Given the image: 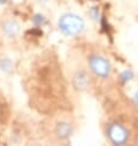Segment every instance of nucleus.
Wrapping results in <instances>:
<instances>
[{
  "mask_svg": "<svg viewBox=\"0 0 138 146\" xmlns=\"http://www.w3.org/2000/svg\"><path fill=\"white\" fill-rule=\"evenodd\" d=\"M104 133L109 143L112 145H126L131 139V130L126 121L119 118L109 119L104 125Z\"/></svg>",
  "mask_w": 138,
  "mask_h": 146,
  "instance_id": "nucleus-1",
  "label": "nucleus"
},
{
  "mask_svg": "<svg viewBox=\"0 0 138 146\" xmlns=\"http://www.w3.org/2000/svg\"><path fill=\"white\" fill-rule=\"evenodd\" d=\"M87 68L91 71L92 76L98 80H108L111 76L112 66L106 56L99 52H91L87 56Z\"/></svg>",
  "mask_w": 138,
  "mask_h": 146,
  "instance_id": "nucleus-2",
  "label": "nucleus"
},
{
  "mask_svg": "<svg viewBox=\"0 0 138 146\" xmlns=\"http://www.w3.org/2000/svg\"><path fill=\"white\" fill-rule=\"evenodd\" d=\"M58 27L62 35L67 37H76L84 30V21L81 16L76 14H64L60 16Z\"/></svg>",
  "mask_w": 138,
  "mask_h": 146,
  "instance_id": "nucleus-3",
  "label": "nucleus"
},
{
  "mask_svg": "<svg viewBox=\"0 0 138 146\" xmlns=\"http://www.w3.org/2000/svg\"><path fill=\"white\" fill-rule=\"evenodd\" d=\"M75 133V123L70 117L59 115V118L53 124V135L59 141H66L74 135Z\"/></svg>",
  "mask_w": 138,
  "mask_h": 146,
  "instance_id": "nucleus-4",
  "label": "nucleus"
},
{
  "mask_svg": "<svg viewBox=\"0 0 138 146\" xmlns=\"http://www.w3.org/2000/svg\"><path fill=\"white\" fill-rule=\"evenodd\" d=\"M92 74L88 70V68H78L71 76V82L76 90L86 91L91 86Z\"/></svg>",
  "mask_w": 138,
  "mask_h": 146,
  "instance_id": "nucleus-5",
  "label": "nucleus"
},
{
  "mask_svg": "<svg viewBox=\"0 0 138 146\" xmlns=\"http://www.w3.org/2000/svg\"><path fill=\"white\" fill-rule=\"evenodd\" d=\"M3 32L5 33V36L10 38H14L18 35L20 32V25L14 20H10V21H6L3 25Z\"/></svg>",
  "mask_w": 138,
  "mask_h": 146,
  "instance_id": "nucleus-6",
  "label": "nucleus"
},
{
  "mask_svg": "<svg viewBox=\"0 0 138 146\" xmlns=\"http://www.w3.org/2000/svg\"><path fill=\"white\" fill-rule=\"evenodd\" d=\"M120 79H122L125 82H127V81H129V80L132 79V72L131 71H125L124 74H121Z\"/></svg>",
  "mask_w": 138,
  "mask_h": 146,
  "instance_id": "nucleus-7",
  "label": "nucleus"
},
{
  "mask_svg": "<svg viewBox=\"0 0 138 146\" xmlns=\"http://www.w3.org/2000/svg\"><path fill=\"white\" fill-rule=\"evenodd\" d=\"M135 103L138 106V91L136 92V95H135Z\"/></svg>",
  "mask_w": 138,
  "mask_h": 146,
  "instance_id": "nucleus-8",
  "label": "nucleus"
},
{
  "mask_svg": "<svg viewBox=\"0 0 138 146\" xmlns=\"http://www.w3.org/2000/svg\"><path fill=\"white\" fill-rule=\"evenodd\" d=\"M5 1H6V0H0V4H4Z\"/></svg>",
  "mask_w": 138,
  "mask_h": 146,
  "instance_id": "nucleus-9",
  "label": "nucleus"
},
{
  "mask_svg": "<svg viewBox=\"0 0 138 146\" xmlns=\"http://www.w3.org/2000/svg\"><path fill=\"white\" fill-rule=\"evenodd\" d=\"M39 1H48V0H39Z\"/></svg>",
  "mask_w": 138,
  "mask_h": 146,
  "instance_id": "nucleus-10",
  "label": "nucleus"
}]
</instances>
